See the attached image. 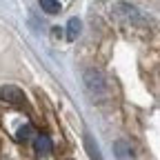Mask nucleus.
Wrapping results in <instances>:
<instances>
[{
  "label": "nucleus",
  "instance_id": "f257e3e1",
  "mask_svg": "<svg viewBox=\"0 0 160 160\" xmlns=\"http://www.w3.org/2000/svg\"><path fill=\"white\" fill-rule=\"evenodd\" d=\"M82 80H85L87 93L96 100V102H105V100L109 98V93H111L109 91V82H107L105 73L100 69H87L85 76H82Z\"/></svg>",
  "mask_w": 160,
  "mask_h": 160
},
{
  "label": "nucleus",
  "instance_id": "f03ea898",
  "mask_svg": "<svg viewBox=\"0 0 160 160\" xmlns=\"http://www.w3.org/2000/svg\"><path fill=\"white\" fill-rule=\"evenodd\" d=\"M0 100L9 102V105H16V107H22L25 105V93H22V89H18L13 85H5V87H0Z\"/></svg>",
  "mask_w": 160,
  "mask_h": 160
},
{
  "label": "nucleus",
  "instance_id": "7ed1b4c3",
  "mask_svg": "<svg viewBox=\"0 0 160 160\" xmlns=\"http://www.w3.org/2000/svg\"><path fill=\"white\" fill-rule=\"evenodd\" d=\"M113 153H116L118 160H133V158H136L131 142H127L125 138H118L116 142H113Z\"/></svg>",
  "mask_w": 160,
  "mask_h": 160
},
{
  "label": "nucleus",
  "instance_id": "20e7f679",
  "mask_svg": "<svg viewBox=\"0 0 160 160\" xmlns=\"http://www.w3.org/2000/svg\"><path fill=\"white\" fill-rule=\"evenodd\" d=\"M118 13L125 16L129 22H133V25H145V22H147V20L138 13V9H136V7H129V5H118Z\"/></svg>",
  "mask_w": 160,
  "mask_h": 160
},
{
  "label": "nucleus",
  "instance_id": "39448f33",
  "mask_svg": "<svg viewBox=\"0 0 160 160\" xmlns=\"http://www.w3.org/2000/svg\"><path fill=\"white\" fill-rule=\"evenodd\" d=\"M33 147H36L38 156H51V151H53V145H51V138L49 136H38Z\"/></svg>",
  "mask_w": 160,
  "mask_h": 160
},
{
  "label": "nucleus",
  "instance_id": "423d86ee",
  "mask_svg": "<svg viewBox=\"0 0 160 160\" xmlns=\"http://www.w3.org/2000/svg\"><path fill=\"white\" fill-rule=\"evenodd\" d=\"M40 2V7H42V11H47V13H58L60 11V2L58 0H38Z\"/></svg>",
  "mask_w": 160,
  "mask_h": 160
},
{
  "label": "nucleus",
  "instance_id": "0eeeda50",
  "mask_svg": "<svg viewBox=\"0 0 160 160\" xmlns=\"http://www.w3.org/2000/svg\"><path fill=\"white\" fill-rule=\"evenodd\" d=\"M67 36H69V40H76L78 36H80V20L78 18H71L69 22H67Z\"/></svg>",
  "mask_w": 160,
  "mask_h": 160
},
{
  "label": "nucleus",
  "instance_id": "6e6552de",
  "mask_svg": "<svg viewBox=\"0 0 160 160\" xmlns=\"http://www.w3.org/2000/svg\"><path fill=\"white\" fill-rule=\"evenodd\" d=\"M31 133H33L31 125H25V127H20V129H18V140H29V138H31Z\"/></svg>",
  "mask_w": 160,
  "mask_h": 160
},
{
  "label": "nucleus",
  "instance_id": "1a4fd4ad",
  "mask_svg": "<svg viewBox=\"0 0 160 160\" xmlns=\"http://www.w3.org/2000/svg\"><path fill=\"white\" fill-rule=\"evenodd\" d=\"M87 149H89V156H91V160H100V151H98V147H93L91 138H87Z\"/></svg>",
  "mask_w": 160,
  "mask_h": 160
}]
</instances>
